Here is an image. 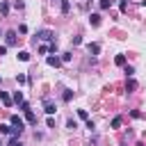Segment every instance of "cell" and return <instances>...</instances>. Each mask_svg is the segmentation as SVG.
<instances>
[{
	"label": "cell",
	"instance_id": "8fae6325",
	"mask_svg": "<svg viewBox=\"0 0 146 146\" xmlns=\"http://www.w3.org/2000/svg\"><path fill=\"white\" fill-rule=\"evenodd\" d=\"M59 5H62V14H68L71 11V2L68 0H59Z\"/></svg>",
	"mask_w": 146,
	"mask_h": 146
},
{
	"label": "cell",
	"instance_id": "52a82bcc",
	"mask_svg": "<svg viewBox=\"0 0 146 146\" xmlns=\"http://www.w3.org/2000/svg\"><path fill=\"white\" fill-rule=\"evenodd\" d=\"M89 23H91L94 27H96V25H100V14H91V16H89Z\"/></svg>",
	"mask_w": 146,
	"mask_h": 146
},
{
	"label": "cell",
	"instance_id": "603a6c76",
	"mask_svg": "<svg viewBox=\"0 0 146 146\" xmlns=\"http://www.w3.org/2000/svg\"><path fill=\"white\" fill-rule=\"evenodd\" d=\"M71 98H73V91H68V89H66V91H64V100H66V103H68V100H71Z\"/></svg>",
	"mask_w": 146,
	"mask_h": 146
},
{
	"label": "cell",
	"instance_id": "83f0119b",
	"mask_svg": "<svg viewBox=\"0 0 146 146\" xmlns=\"http://www.w3.org/2000/svg\"><path fill=\"white\" fill-rule=\"evenodd\" d=\"M130 116H132V119H139V116H141V112H137V110H132V112H130Z\"/></svg>",
	"mask_w": 146,
	"mask_h": 146
},
{
	"label": "cell",
	"instance_id": "7402d4cb",
	"mask_svg": "<svg viewBox=\"0 0 146 146\" xmlns=\"http://www.w3.org/2000/svg\"><path fill=\"white\" fill-rule=\"evenodd\" d=\"M14 100H16V103H23V94L16 91V94H14Z\"/></svg>",
	"mask_w": 146,
	"mask_h": 146
},
{
	"label": "cell",
	"instance_id": "484cf974",
	"mask_svg": "<svg viewBox=\"0 0 146 146\" xmlns=\"http://www.w3.org/2000/svg\"><path fill=\"white\" fill-rule=\"evenodd\" d=\"M62 62H71V52H64L62 55Z\"/></svg>",
	"mask_w": 146,
	"mask_h": 146
},
{
	"label": "cell",
	"instance_id": "f1b7e54d",
	"mask_svg": "<svg viewBox=\"0 0 146 146\" xmlns=\"http://www.w3.org/2000/svg\"><path fill=\"white\" fill-rule=\"evenodd\" d=\"M7 48H9V46H0V57H2L5 52H7Z\"/></svg>",
	"mask_w": 146,
	"mask_h": 146
},
{
	"label": "cell",
	"instance_id": "7a4b0ae2",
	"mask_svg": "<svg viewBox=\"0 0 146 146\" xmlns=\"http://www.w3.org/2000/svg\"><path fill=\"white\" fill-rule=\"evenodd\" d=\"M43 112H46V114H50V116H52V114H55V112H57V105H55V103H52V100H50V98H43Z\"/></svg>",
	"mask_w": 146,
	"mask_h": 146
},
{
	"label": "cell",
	"instance_id": "ffe728a7",
	"mask_svg": "<svg viewBox=\"0 0 146 146\" xmlns=\"http://www.w3.org/2000/svg\"><path fill=\"white\" fill-rule=\"evenodd\" d=\"M16 82H18V84H23V82H27V78H25L23 73H18V75H16Z\"/></svg>",
	"mask_w": 146,
	"mask_h": 146
},
{
	"label": "cell",
	"instance_id": "9a60e30c",
	"mask_svg": "<svg viewBox=\"0 0 146 146\" xmlns=\"http://www.w3.org/2000/svg\"><path fill=\"white\" fill-rule=\"evenodd\" d=\"M9 146H23V144L18 141V137H16V135H11V139H9Z\"/></svg>",
	"mask_w": 146,
	"mask_h": 146
},
{
	"label": "cell",
	"instance_id": "44dd1931",
	"mask_svg": "<svg viewBox=\"0 0 146 146\" xmlns=\"http://www.w3.org/2000/svg\"><path fill=\"white\" fill-rule=\"evenodd\" d=\"M119 125H121V116H114L112 119V128H119Z\"/></svg>",
	"mask_w": 146,
	"mask_h": 146
},
{
	"label": "cell",
	"instance_id": "4316f807",
	"mask_svg": "<svg viewBox=\"0 0 146 146\" xmlns=\"http://www.w3.org/2000/svg\"><path fill=\"white\" fill-rule=\"evenodd\" d=\"M27 110H30V105H27V103L23 100V103H21V112H27Z\"/></svg>",
	"mask_w": 146,
	"mask_h": 146
},
{
	"label": "cell",
	"instance_id": "5b68a950",
	"mask_svg": "<svg viewBox=\"0 0 146 146\" xmlns=\"http://www.w3.org/2000/svg\"><path fill=\"white\" fill-rule=\"evenodd\" d=\"M0 132H2V135H11V132H14V125H11V123H2V125H0Z\"/></svg>",
	"mask_w": 146,
	"mask_h": 146
},
{
	"label": "cell",
	"instance_id": "4dcf8cb0",
	"mask_svg": "<svg viewBox=\"0 0 146 146\" xmlns=\"http://www.w3.org/2000/svg\"><path fill=\"white\" fill-rule=\"evenodd\" d=\"M0 34H2V32H0Z\"/></svg>",
	"mask_w": 146,
	"mask_h": 146
},
{
	"label": "cell",
	"instance_id": "2e32d148",
	"mask_svg": "<svg viewBox=\"0 0 146 146\" xmlns=\"http://www.w3.org/2000/svg\"><path fill=\"white\" fill-rule=\"evenodd\" d=\"M0 11H2V14H7V11H9V2H5V0H2V2H0Z\"/></svg>",
	"mask_w": 146,
	"mask_h": 146
},
{
	"label": "cell",
	"instance_id": "ba28073f",
	"mask_svg": "<svg viewBox=\"0 0 146 146\" xmlns=\"http://www.w3.org/2000/svg\"><path fill=\"white\" fill-rule=\"evenodd\" d=\"M39 39H46V41H50V39H52V32H50V30H41V32H39Z\"/></svg>",
	"mask_w": 146,
	"mask_h": 146
},
{
	"label": "cell",
	"instance_id": "277c9868",
	"mask_svg": "<svg viewBox=\"0 0 146 146\" xmlns=\"http://www.w3.org/2000/svg\"><path fill=\"white\" fill-rule=\"evenodd\" d=\"M87 50H89V55H98L100 52V46L98 43H87Z\"/></svg>",
	"mask_w": 146,
	"mask_h": 146
},
{
	"label": "cell",
	"instance_id": "8992f818",
	"mask_svg": "<svg viewBox=\"0 0 146 146\" xmlns=\"http://www.w3.org/2000/svg\"><path fill=\"white\" fill-rule=\"evenodd\" d=\"M25 119H27V123H30V125H36V116L32 114V110H27V112H25Z\"/></svg>",
	"mask_w": 146,
	"mask_h": 146
},
{
	"label": "cell",
	"instance_id": "d4e9b609",
	"mask_svg": "<svg viewBox=\"0 0 146 146\" xmlns=\"http://www.w3.org/2000/svg\"><path fill=\"white\" fill-rule=\"evenodd\" d=\"M78 116H80V119H84V121H87V110H78Z\"/></svg>",
	"mask_w": 146,
	"mask_h": 146
},
{
	"label": "cell",
	"instance_id": "f546056e",
	"mask_svg": "<svg viewBox=\"0 0 146 146\" xmlns=\"http://www.w3.org/2000/svg\"><path fill=\"white\" fill-rule=\"evenodd\" d=\"M0 82H2V78H0Z\"/></svg>",
	"mask_w": 146,
	"mask_h": 146
},
{
	"label": "cell",
	"instance_id": "d6986e66",
	"mask_svg": "<svg viewBox=\"0 0 146 146\" xmlns=\"http://www.w3.org/2000/svg\"><path fill=\"white\" fill-rule=\"evenodd\" d=\"M39 52H41V55H46V52H50V43H48V46H39Z\"/></svg>",
	"mask_w": 146,
	"mask_h": 146
},
{
	"label": "cell",
	"instance_id": "5bb4252c",
	"mask_svg": "<svg viewBox=\"0 0 146 146\" xmlns=\"http://www.w3.org/2000/svg\"><path fill=\"white\" fill-rule=\"evenodd\" d=\"M114 62H116V66H125V57H123V55H116Z\"/></svg>",
	"mask_w": 146,
	"mask_h": 146
},
{
	"label": "cell",
	"instance_id": "3957f363",
	"mask_svg": "<svg viewBox=\"0 0 146 146\" xmlns=\"http://www.w3.org/2000/svg\"><path fill=\"white\" fill-rule=\"evenodd\" d=\"M5 41H7L5 46H14V43H16V32H14V30L5 32Z\"/></svg>",
	"mask_w": 146,
	"mask_h": 146
},
{
	"label": "cell",
	"instance_id": "4fadbf2b",
	"mask_svg": "<svg viewBox=\"0 0 146 146\" xmlns=\"http://www.w3.org/2000/svg\"><path fill=\"white\" fill-rule=\"evenodd\" d=\"M66 128H68V130H75V128H78V121H75V119H66Z\"/></svg>",
	"mask_w": 146,
	"mask_h": 146
},
{
	"label": "cell",
	"instance_id": "6da1fadb",
	"mask_svg": "<svg viewBox=\"0 0 146 146\" xmlns=\"http://www.w3.org/2000/svg\"><path fill=\"white\" fill-rule=\"evenodd\" d=\"M9 123L14 125V132H11V135H21V132L25 130V123H23V119H21L18 114H11V119H9Z\"/></svg>",
	"mask_w": 146,
	"mask_h": 146
},
{
	"label": "cell",
	"instance_id": "30bf717a",
	"mask_svg": "<svg viewBox=\"0 0 146 146\" xmlns=\"http://www.w3.org/2000/svg\"><path fill=\"white\" fill-rule=\"evenodd\" d=\"M0 100H2V105H7V107L11 105V98L7 96V91H0Z\"/></svg>",
	"mask_w": 146,
	"mask_h": 146
},
{
	"label": "cell",
	"instance_id": "e0dca14e",
	"mask_svg": "<svg viewBox=\"0 0 146 146\" xmlns=\"http://www.w3.org/2000/svg\"><path fill=\"white\" fill-rule=\"evenodd\" d=\"M125 87H128V91H132V89H135V87H137V82H135V80H132V78H130V80H128V82H125Z\"/></svg>",
	"mask_w": 146,
	"mask_h": 146
},
{
	"label": "cell",
	"instance_id": "9c48e42d",
	"mask_svg": "<svg viewBox=\"0 0 146 146\" xmlns=\"http://www.w3.org/2000/svg\"><path fill=\"white\" fill-rule=\"evenodd\" d=\"M46 62H48V66H59V64H62V59H59V57H52V55H50Z\"/></svg>",
	"mask_w": 146,
	"mask_h": 146
},
{
	"label": "cell",
	"instance_id": "7c38bea8",
	"mask_svg": "<svg viewBox=\"0 0 146 146\" xmlns=\"http://www.w3.org/2000/svg\"><path fill=\"white\" fill-rule=\"evenodd\" d=\"M18 59H21V62H30V52H27V50H21V52H18Z\"/></svg>",
	"mask_w": 146,
	"mask_h": 146
},
{
	"label": "cell",
	"instance_id": "cb8c5ba5",
	"mask_svg": "<svg viewBox=\"0 0 146 146\" xmlns=\"http://www.w3.org/2000/svg\"><path fill=\"white\" fill-rule=\"evenodd\" d=\"M132 73H135V68H132V66H125V75H128V78H132Z\"/></svg>",
	"mask_w": 146,
	"mask_h": 146
},
{
	"label": "cell",
	"instance_id": "ac0fdd59",
	"mask_svg": "<svg viewBox=\"0 0 146 146\" xmlns=\"http://www.w3.org/2000/svg\"><path fill=\"white\" fill-rule=\"evenodd\" d=\"M98 5H100V9H107V7H112V0H100Z\"/></svg>",
	"mask_w": 146,
	"mask_h": 146
}]
</instances>
